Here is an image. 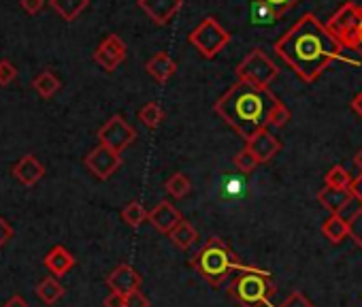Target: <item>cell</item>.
I'll return each instance as SVG.
<instances>
[{
	"label": "cell",
	"instance_id": "1",
	"mask_svg": "<svg viewBox=\"0 0 362 307\" xmlns=\"http://www.w3.org/2000/svg\"><path fill=\"white\" fill-rule=\"evenodd\" d=\"M275 52L305 81H315L332 62L345 60V47L313 13H305L284 33L275 43Z\"/></svg>",
	"mask_w": 362,
	"mask_h": 307
},
{
	"label": "cell",
	"instance_id": "2",
	"mask_svg": "<svg viewBox=\"0 0 362 307\" xmlns=\"http://www.w3.org/2000/svg\"><path fill=\"white\" fill-rule=\"evenodd\" d=\"M281 100L264 86L237 81L218 103L216 113L245 141L269 128V117Z\"/></svg>",
	"mask_w": 362,
	"mask_h": 307
},
{
	"label": "cell",
	"instance_id": "3",
	"mask_svg": "<svg viewBox=\"0 0 362 307\" xmlns=\"http://www.w3.org/2000/svg\"><path fill=\"white\" fill-rule=\"evenodd\" d=\"M192 267L197 269V273L211 286H220L224 284L235 271H239L243 265L237 260L235 252L228 248V243H224L218 237H211L201 250L199 254L192 258Z\"/></svg>",
	"mask_w": 362,
	"mask_h": 307
},
{
	"label": "cell",
	"instance_id": "4",
	"mask_svg": "<svg viewBox=\"0 0 362 307\" xmlns=\"http://www.w3.org/2000/svg\"><path fill=\"white\" fill-rule=\"evenodd\" d=\"M275 292L273 275L267 269L243 265L228 286V294L241 307H275L271 294Z\"/></svg>",
	"mask_w": 362,
	"mask_h": 307
},
{
	"label": "cell",
	"instance_id": "5",
	"mask_svg": "<svg viewBox=\"0 0 362 307\" xmlns=\"http://www.w3.org/2000/svg\"><path fill=\"white\" fill-rule=\"evenodd\" d=\"M235 73H237L239 81H247V83H256V86L269 88L275 81L279 69L275 66V62L262 50H252L241 60V64L237 66Z\"/></svg>",
	"mask_w": 362,
	"mask_h": 307
},
{
	"label": "cell",
	"instance_id": "6",
	"mask_svg": "<svg viewBox=\"0 0 362 307\" xmlns=\"http://www.w3.org/2000/svg\"><path fill=\"white\" fill-rule=\"evenodd\" d=\"M188 41L201 52L205 58H216L230 41V35L218 24L216 18H205L188 37Z\"/></svg>",
	"mask_w": 362,
	"mask_h": 307
},
{
	"label": "cell",
	"instance_id": "7",
	"mask_svg": "<svg viewBox=\"0 0 362 307\" xmlns=\"http://www.w3.org/2000/svg\"><path fill=\"white\" fill-rule=\"evenodd\" d=\"M362 18H360V7L356 3H345L326 24L328 33L345 47V50H354V39H356V30L360 26Z\"/></svg>",
	"mask_w": 362,
	"mask_h": 307
},
{
	"label": "cell",
	"instance_id": "8",
	"mask_svg": "<svg viewBox=\"0 0 362 307\" xmlns=\"http://www.w3.org/2000/svg\"><path fill=\"white\" fill-rule=\"evenodd\" d=\"M136 139L134 128L122 117V115H113L111 120H107L100 128H98V141L107 147H111L113 151L122 154L128 145H132Z\"/></svg>",
	"mask_w": 362,
	"mask_h": 307
},
{
	"label": "cell",
	"instance_id": "9",
	"mask_svg": "<svg viewBox=\"0 0 362 307\" xmlns=\"http://www.w3.org/2000/svg\"><path fill=\"white\" fill-rule=\"evenodd\" d=\"M86 167L88 171L96 178V180H109L119 167H122V154L113 151L111 147L107 145H96L88 156H86Z\"/></svg>",
	"mask_w": 362,
	"mask_h": 307
},
{
	"label": "cell",
	"instance_id": "10",
	"mask_svg": "<svg viewBox=\"0 0 362 307\" xmlns=\"http://www.w3.org/2000/svg\"><path fill=\"white\" fill-rule=\"evenodd\" d=\"M126 54H128L126 43H124L117 35H109V37L98 45V50L94 52V60H96V64H98L103 71L113 73V71L126 60Z\"/></svg>",
	"mask_w": 362,
	"mask_h": 307
},
{
	"label": "cell",
	"instance_id": "11",
	"mask_svg": "<svg viewBox=\"0 0 362 307\" xmlns=\"http://www.w3.org/2000/svg\"><path fill=\"white\" fill-rule=\"evenodd\" d=\"M136 5L147 13L153 24L166 26L181 11L184 0H136Z\"/></svg>",
	"mask_w": 362,
	"mask_h": 307
},
{
	"label": "cell",
	"instance_id": "12",
	"mask_svg": "<svg viewBox=\"0 0 362 307\" xmlns=\"http://www.w3.org/2000/svg\"><path fill=\"white\" fill-rule=\"evenodd\" d=\"M147 222L158 231V233H164V235H170L173 228H177L184 218H181L179 209L175 205H170L168 201H160L151 212H149V218Z\"/></svg>",
	"mask_w": 362,
	"mask_h": 307
},
{
	"label": "cell",
	"instance_id": "13",
	"mask_svg": "<svg viewBox=\"0 0 362 307\" xmlns=\"http://www.w3.org/2000/svg\"><path fill=\"white\" fill-rule=\"evenodd\" d=\"M141 282L143 279H141L139 271L130 265H119L107 275V286L111 288V292H119V294H130V292L139 290Z\"/></svg>",
	"mask_w": 362,
	"mask_h": 307
},
{
	"label": "cell",
	"instance_id": "14",
	"mask_svg": "<svg viewBox=\"0 0 362 307\" xmlns=\"http://www.w3.org/2000/svg\"><path fill=\"white\" fill-rule=\"evenodd\" d=\"M247 147L252 149V154L262 165V163H269L275 158V154H279V149H281V143L269 128H264L247 141Z\"/></svg>",
	"mask_w": 362,
	"mask_h": 307
},
{
	"label": "cell",
	"instance_id": "15",
	"mask_svg": "<svg viewBox=\"0 0 362 307\" xmlns=\"http://www.w3.org/2000/svg\"><path fill=\"white\" fill-rule=\"evenodd\" d=\"M351 201H358L351 192V188H330V186H324L320 192H317V203L328 209L330 214H341L343 216V209H347V205Z\"/></svg>",
	"mask_w": 362,
	"mask_h": 307
},
{
	"label": "cell",
	"instance_id": "16",
	"mask_svg": "<svg viewBox=\"0 0 362 307\" xmlns=\"http://www.w3.org/2000/svg\"><path fill=\"white\" fill-rule=\"evenodd\" d=\"M45 175V167L37 161V156L28 154V156H22L16 165H13V178L24 184L26 188L37 186Z\"/></svg>",
	"mask_w": 362,
	"mask_h": 307
},
{
	"label": "cell",
	"instance_id": "17",
	"mask_svg": "<svg viewBox=\"0 0 362 307\" xmlns=\"http://www.w3.org/2000/svg\"><path fill=\"white\" fill-rule=\"evenodd\" d=\"M45 267H47L56 277H62V275H66V273L75 267V256H73L64 245H54V248L45 254Z\"/></svg>",
	"mask_w": 362,
	"mask_h": 307
},
{
	"label": "cell",
	"instance_id": "18",
	"mask_svg": "<svg viewBox=\"0 0 362 307\" xmlns=\"http://www.w3.org/2000/svg\"><path fill=\"white\" fill-rule=\"evenodd\" d=\"M145 71H147L158 83H166V81L175 75L177 64H175V60H173L166 52H160V54H156V56L145 64Z\"/></svg>",
	"mask_w": 362,
	"mask_h": 307
},
{
	"label": "cell",
	"instance_id": "19",
	"mask_svg": "<svg viewBox=\"0 0 362 307\" xmlns=\"http://www.w3.org/2000/svg\"><path fill=\"white\" fill-rule=\"evenodd\" d=\"M322 235L330 241V243H341L345 237H349V226H347V218H343L341 214H330L324 224H322Z\"/></svg>",
	"mask_w": 362,
	"mask_h": 307
},
{
	"label": "cell",
	"instance_id": "20",
	"mask_svg": "<svg viewBox=\"0 0 362 307\" xmlns=\"http://www.w3.org/2000/svg\"><path fill=\"white\" fill-rule=\"evenodd\" d=\"M281 16L262 0H250V22L252 26H273Z\"/></svg>",
	"mask_w": 362,
	"mask_h": 307
},
{
	"label": "cell",
	"instance_id": "21",
	"mask_svg": "<svg viewBox=\"0 0 362 307\" xmlns=\"http://www.w3.org/2000/svg\"><path fill=\"white\" fill-rule=\"evenodd\" d=\"M37 296H39V301H43L45 305H54V303H58V301L64 296V286L56 279V275L45 277V279H41L39 286H37Z\"/></svg>",
	"mask_w": 362,
	"mask_h": 307
},
{
	"label": "cell",
	"instance_id": "22",
	"mask_svg": "<svg viewBox=\"0 0 362 307\" xmlns=\"http://www.w3.org/2000/svg\"><path fill=\"white\" fill-rule=\"evenodd\" d=\"M49 5L54 7V11L66 20V22H73L75 18H79L81 11L88 9L90 0H49Z\"/></svg>",
	"mask_w": 362,
	"mask_h": 307
},
{
	"label": "cell",
	"instance_id": "23",
	"mask_svg": "<svg viewBox=\"0 0 362 307\" xmlns=\"http://www.w3.org/2000/svg\"><path fill=\"white\" fill-rule=\"evenodd\" d=\"M170 237V241L179 248V250H188L190 245H194L197 243V239H199V231L190 224V222H181L177 228H173V233L168 235Z\"/></svg>",
	"mask_w": 362,
	"mask_h": 307
},
{
	"label": "cell",
	"instance_id": "24",
	"mask_svg": "<svg viewBox=\"0 0 362 307\" xmlns=\"http://www.w3.org/2000/svg\"><path fill=\"white\" fill-rule=\"evenodd\" d=\"M33 88L41 98H52L60 90V79L52 71H43L33 79Z\"/></svg>",
	"mask_w": 362,
	"mask_h": 307
},
{
	"label": "cell",
	"instance_id": "25",
	"mask_svg": "<svg viewBox=\"0 0 362 307\" xmlns=\"http://www.w3.org/2000/svg\"><path fill=\"white\" fill-rule=\"evenodd\" d=\"M164 188H166V192L173 199H186L190 195V190H192V184H190V180L184 173H175V175H170L166 180Z\"/></svg>",
	"mask_w": 362,
	"mask_h": 307
},
{
	"label": "cell",
	"instance_id": "26",
	"mask_svg": "<svg viewBox=\"0 0 362 307\" xmlns=\"http://www.w3.org/2000/svg\"><path fill=\"white\" fill-rule=\"evenodd\" d=\"M147 218H149V212H147L141 203H136V201L128 203V205L122 209V220H124L128 226H132V228H139Z\"/></svg>",
	"mask_w": 362,
	"mask_h": 307
},
{
	"label": "cell",
	"instance_id": "27",
	"mask_svg": "<svg viewBox=\"0 0 362 307\" xmlns=\"http://www.w3.org/2000/svg\"><path fill=\"white\" fill-rule=\"evenodd\" d=\"M139 120L147 126V128H158L160 124H162V120H164V111H162V107L158 105V103H147V105H143L141 107V111H139Z\"/></svg>",
	"mask_w": 362,
	"mask_h": 307
},
{
	"label": "cell",
	"instance_id": "28",
	"mask_svg": "<svg viewBox=\"0 0 362 307\" xmlns=\"http://www.w3.org/2000/svg\"><path fill=\"white\" fill-rule=\"evenodd\" d=\"M351 184H354V178L341 165L330 167V171L326 173V186L330 188H351Z\"/></svg>",
	"mask_w": 362,
	"mask_h": 307
},
{
	"label": "cell",
	"instance_id": "29",
	"mask_svg": "<svg viewBox=\"0 0 362 307\" xmlns=\"http://www.w3.org/2000/svg\"><path fill=\"white\" fill-rule=\"evenodd\" d=\"M233 163H235L237 171H241V173H252V171H256V169H258V165H260V161L254 156L252 149H250L247 145H245L241 151H237V154H235Z\"/></svg>",
	"mask_w": 362,
	"mask_h": 307
},
{
	"label": "cell",
	"instance_id": "30",
	"mask_svg": "<svg viewBox=\"0 0 362 307\" xmlns=\"http://www.w3.org/2000/svg\"><path fill=\"white\" fill-rule=\"evenodd\" d=\"M347 226H349V237L356 241L358 248H362V203H360V209H356L347 218Z\"/></svg>",
	"mask_w": 362,
	"mask_h": 307
},
{
	"label": "cell",
	"instance_id": "31",
	"mask_svg": "<svg viewBox=\"0 0 362 307\" xmlns=\"http://www.w3.org/2000/svg\"><path fill=\"white\" fill-rule=\"evenodd\" d=\"M288 120H290V109L284 103H279L269 117V128H281L288 124Z\"/></svg>",
	"mask_w": 362,
	"mask_h": 307
},
{
	"label": "cell",
	"instance_id": "32",
	"mask_svg": "<svg viewBox=\"0 0 362 307\" xmlns=\"http://www.w3.org/2000/svg\"><path fill=\"white\" fill-rule=\"evenodd\" d=\"M16 77H18V69L11 62L7 60L0 62V86H9L11 81H16Z\"/></svg>",
	"mask_w": 362,
	"mask_h": 307
},
{
	"label": "cell",
	"instance_id": "33",
	"mask_svg": "<svg viewBox=\"0 0 362 307\" xmlns=\"http://www.w3.org/2000/svg\"><path fill=\"white\" fill-rule=\"evenodd\" d=\"M279 307H313V303L303 294V292H298V290H294Z\"/></svg>",
	"mask_w": 362,
	"mask_h": 307
},
{
	"label": "cell",
	"instance_id": "34",
	"mask_svg": "<svg viewBox=\"0 0 362 307\" xmlns=\"http://www.w3.org/2000/svg\"><path fill=\"white\" fill-rule=\"evenodd\" d=\"M262 3H267L269 7H273V9L284 18L292 7H296V5L300 3V0H262Z\"/></svg>",
	"mask_w": 362,
	"mask_h": 307
},
{
	"label": "cell",
	"instance_id": "35",
	"mask_svg": "<svg viewBox=\"0 0 362 307\" xmlns=\"http://www.w3.org/2000/svg\"><path fill=\"white\" fill-rule=\"evenodd\" d=\"M126 307H149V301L141 290H134L126 294Z\"/></svg>",
	"mask_w": 362,
	"mask_h": 307
},
{
	"label": "cell",
	"instance_id": "36",
	"mask_svg": "<svg viewBox=\"0 0 362 307\" xmlns=\"http://www.w3.org/2000/svg\"><path fill=\"white\" fill-rule=\"evenodd\" d=\"M13 235H16L13 226L5 218H0V248H5L13 239Z\"/></svg>",
	"mask_w": 362,
	"mask_h": 307
},
{
	"label": "cell",
	"instance_id": "37",
	"mask_svg": "<svg viewBox=\"0 0 362 307\" xmlns=\"http://www.w3.org/2000/svg\"><path fill=\"white\" fill-rule=\"evenodd\" d=\"M45 5V0H22V9L30 16H37Z\"/></svg>",
	"mask_w": 362,
	"mask_h": 307
},
{
	"label": "cell",
	"instance_id": "38",
	"mask_svg": "<svg viewBox=\"0 0 362 307\" xmlns=\"http://www.w3.org/2000/svg\"><path fill=\"white\" fill-rule=\"evenodd\" d=\"M105 307H126V294H119V292H111L105 303Z\"/></svg>",
	"mask_w": 362,
	"mask_h": 307
},
{
	"label": "cell",
	"instance_id": "39",
	"mask_svg": "<svg viewBox=\"0 0 362 307\" xmlns=\"http://www.w3.org/2000/svg\"><path fill=\"white\" fill-rule=\"evenodd\" d=\"M360 18H362V5H360ZM354 52L360 56V60H362V22H360V26H358V30H356V39H354Z\"/></svg>",
	"mask_w": 362,
	"mask_h": 307
},
{
	"label": "cell",
	"instance_id": "40",
	"mask_svg": "<svg viewBox=\"0 0 362 307\" xmlns=\"http://www.w3.org/2000/svg\"><path fill=\"white\" fill-rule=\"evenodd\" d=\"M351 167H354V171H356L354 180L360 178V175H362V149L356 151V156H354V161H351Z\"/></svg>",
	"mask_w": 362,
	"mask_h": 307
},
{
	"label": "cell",
	"instance_id": "41",
	"mask_svg": "<svg viewBox=\"0 0 362 307\" xmlns=\"http://www.w3.org/2000/svg\"><path fill=\"white\" fill-rule=\"evenodd\" d=\"M5 307H28V303H26V299H24V296L13 294V296L5 303Z\"/></svg>",
	"mask_w": 362,
	"mask_h": 307
},
{
	"label": "cell",
	"instance_id": "42",
	"mask_svg": "<svg viewBox=\"0 0 362 307\" xmlns=\"http://www.w3.org/2000/svg\"><path fill=\"white\" fill-rule=\"evenodd\" d=\"M351 109H354V113L362 120V90H360V94H356V96H354V100H351Z\"/></svg>",
	"mask_w": 362,
	"mask_h": 307
},
{
	"label": "cell",
	"instance_id": "43",
	"mask_svg": "<svg viewBox=\"0 0 362 307\" xmlns=\"http://www.w3.org/2000/svg\"><path fill=\"white\" fill-rule=\"evenodd\" d=\"M351 192H354V197L362 203V175L354 180V184H351Z\"/></svg>",
	"mask_w": 362,
	"mask_h": 307
}]
</instances>
